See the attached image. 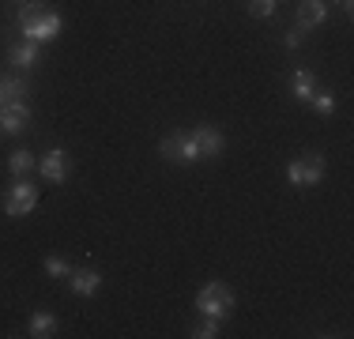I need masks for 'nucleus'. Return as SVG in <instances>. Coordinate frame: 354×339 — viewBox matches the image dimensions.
Returning a JSON list of instances; mask_svg holds the SVG:
<instances>
[{"mask_svg": "<svg viewBox=\"0 0 354 339\" xmlns=\"http://www.w3.org/2000/svg\"><path fill=\"white\" fill-rule=\"evenodd\" d=\"M15 23H19L23 38L27 42H53L57 34L64 30V19L57 12H49V8L35 4V0H27V4H19V12H15Z\"/></svg>", "mask_w": 354, "mask_h": 339, "instance_id": "1", "label": "nucleus"}, {"mask_svg": "<svg viewBox=\"0 0 354 339\" xmlns=\"http://www.w3.org/2000/svg\"><path fill=\"white\" fill-rule=\"evenodd\" d=\"M324 155H317V151H306L301 158H294L290 166H286V181L294 185V189H313V185L324 181Z\"/></svg>", "mask_w": 354, "mask_h": 339, "instance_id": "2", "label": "nucleus"}, {"mask_svg": "<svg viewBox=\"0 0 354 339\" xmlns=\"http://www.w3.org/2000/svg\"><path fill=\"white\" fill-rule=\"evenodd\" d=\"M196 309L204 313V317H215V320L230 317V313H234V291H230L226 283H207V286H200Z\"/></svg>", "mask_w": 354, "mask_h": 339, "instance_id": "3", "label": "nucleus"}, {"mask_svg": "<svg viewBox=\"0 0 354 339\" xmlns=\"http://www.w3.org/2000/svg\"><path fill=\"white\" fill-rule=\"evenodd\" d=\"M158 155L166 158V163H181V166H192V163H200V147H196V140H192V132H174V136H166L162 143H158Z\"/></svg>", "mask_w": 354, "mask_h": 339, "instance_id": "4", "label": "nucleus"}, {"mask_svg": "<svg viewBox=\"0 0 354 339\" xmlns=\"http://www.w3.org/2000/svg\"><path fill=\"white\" fill-rule=\"evenodd\" d=\"M38 208V189L27 181V177H15V185L4 192V215L12 219H23Z\"/></svg>", "mask_w": 354, "mask_h": 339, "instance_id": "5", "label": "nucleus"}, {"mask_svg": "<svg viewBox=\"0 0 354 339\" xmlns=\"http://www.w3.org/2000/svg\"><path fill=\"white\" fill-rule=\"evenodd\" d=\"M27 121H30V102L27 98H15V102H8V106H0V132L19 136L27 129Z\"/></svg>", "mask_w": 354, "mask_h": 339, "instance_id": "6", "label": "nucleus"}, {"mask_svg": "<svg viewBox=\"0 0 354 339\" xmlns=\"http://www.w3.org/2000/svg\"><path fill=\"white\" fill-rule=\"evenodd\" d=\"M38 170H41V177L46 181H68V170H72V163H68V151H61V147H53V151H46V158L38 163Z\"/></svg>", "mask_w": 354, "mask_h": 339, "instance_id": "7", "label": "nucleus"}, {"mask_svg": "<svg viewBox=\"0 0 354 339\" xmlns=\"http://www.w3.org/2000/svg\"><path fill=\"white\" fill-rule=\"evenodd\" d=\"M68 286H72V294H80V298H91V294H98V286H102V271L98 268H72L68 271Z\"/></svg>", "mask_w": 354, "mask_h": 339, "instance_id": "8", "label": "nucleus"}, {"mask_svg": "<svg viewBox=\"0 0 354 339\" xmlns=\"http://www.w3.org/2000/svg\"><path fill=\"white\" fill-rule=\"evenodd\" d=\"M192 140H196V147H200V155H204V158L223 155V147H226L223 132L212 129V125H196V129H192Z\"/></svg>", "mask_w": 354, "mask_h": 339, "instance_id": "9", "label": "nucleus"}, {"mask_svg": "<svg viewBox=\"0 0 354 339\" xmlns=\"http://www.w3.org/2000/svg\"><path fill=\"white\" fill-rule=\"evenodd\" d=\"M328 19V0H301L298 4V27L309 30V27H320Z\"/></svg>", "mask_w": 354, "mask_h": 339, "instance_id": "10", "label": "nucleus"}, {"mask_svg": "<svg viewBox=\"0 0 354 339\" xmlns=\"http://www.w3.org/2000/svg\"><path fill=\"white\" fill-rule=\"evenodd\" d=\"M35 166H38V158L30 155V147H15L12 155H8V174L12 177H30Z\"/></svg>", "mask_w": 354, "mask_h": 339, "instance_id": "11", "label": "nucleus"}, {"mask_svg": "<svg viewBox=\"0 0 354 339\" xmlns=\"http://www.w3.org/2000/svg\"><path fill=\"white\" fill-rule=\"evenodd\" d=\"M290 91H294V98H298V102H309L317 95V75L309 72V68H298L294 80H290Z\"/></svg>", "mask_w": 354, "mask_h": 339, "instance_id": "12", "label": "nucleus"}, {"mask_svg": "<svg viewBox=\"0 0 354 339\" xmlns=\"http://www.w3.org/2000/svg\"><path fill=\"white\" fill-rule=\"evenodd\" d=\"M27 91H30L27 80H19V75H0V106H8L15 98H27Z\"/></svg>", "mask_w": 354, "mask_h": 339, "instance_id": "13", "label": "nucleus"}, {"mask_svg": "<svg viewBox=\"0 0 354 339\" xmlns=\"http://www.w3.org/2000/svg\"><path fill=\"white\" fill-rule=\"evenodd\" d=\"M12 64H19V68H35L38 61H41V49H38V42H27L23 38L19 46H12Z\"/></svg>", "mask_w": 354, "mask_h": 339, "instance_id": "14", "label": "nucleus"}, {"mask_svg": "<svg viewBox=\"0 0 354 339\" xmlns=\"http://www.w3.org/2000/svg\"><path fill=\"white\" fill-rule=\"evenodd\" d=\"M27 328H30V336H35V339H49L57 332V317H53V313H46V309H38V313H30Z\"/></svg>", "mask_w": 354, "mask_h": 339, "instance_id": "15", "label": "nucleus"}, {"mask_svg": "<svg viewBox=\"0 0 354 339\" xmlns=\"http://www.w3.org/2000/svg\"><path fill=\"white\" fill-rule=\"evenodd\" d=\"M68 271H72V264L64 257H57V253H49V257H46V275L49 279H68Z\"/></svg>", "mask_w": 354, "mask_h": 339, "instance_id": "16", "label": "nucleus"}, {"mask_svg": "<svg viewBox=\"0 0 354 339\" xmlns=\"http://www.w3.org/2000/svg\"><path fill=\"white\" fill-rule=\"evenodd\" d=\"M309 102H313V109H317L320 117L335 113V106H339V102H335V95H332V91H320V95H313V98H309Z\"/></svg>", "mask_w": 354, "mask_h": 339, "instance_id": "17", "label": "nucleus"}, {"mask_svg": "<svg viewBox=\"0 0 354 339\" xmlns=\"http://www.w3.org/2000/svg\"><path fill=\"white\" fill-rule=\"evenodd\" d=\"M192 336H196V339H215V336H223V332H218V320L215 317H204L196 328H192Z\"/></svg>", "mask_w": 354, "mask_h": 339, "instance_id": "18", "label": "nucleus"}, {"mask_svg": "<svg viewBox=\"0 0 354 339\" xmlns=\"http://www.w3.org/2000/svg\"><path fill=\"white\" fill-rule=\"evenodd\" d=\"M249 12L257 15V19H268V15H275V0H245Z\"/></svg>", "mask_w": 354, "mask_h": 339, "instance_id": "19", "label": "nucleus"}, {"mask_svg": "<svg viewBox=\"0 0 354 339\" xmlns=\"http://www.w3.org/2000/svg\"><path fill=\"white\" fill-rule=\"evenodd\" d=\"M283 42H286V49H298L301 42H306V30H301V27H298V30H286Z\"/></svg>", "mask_w": 354, "mask_h": 339, "instance_id": "20", "label": "nucleus"}, {"mask_svg": "<svg viewBox=\"0 0 354 339\" xmlns=\"http://www.w3.org/2000/svg\"><path fill=\"white\" fill-rule=\"evenodd\" d=\"M335 8H343V12H351V0H332Z\"/></svg>", "mask_w": 354, "mask_h": 339, "instance_id": "21", "label": "nucleus"}, {"mask_svg": "<svg viewBox=\"0 0 354 339\" xmlns=\"http://www.w3.org/2000/svg\"><path fill=\"white\" fill-rule=\"evenodd\" d=\"M19 4H27V0H19Z\"/></svg>", "mask_w": 354, "mask_h": 339, "instance_id": "22", "label": "nucleus"}]
</instances>
